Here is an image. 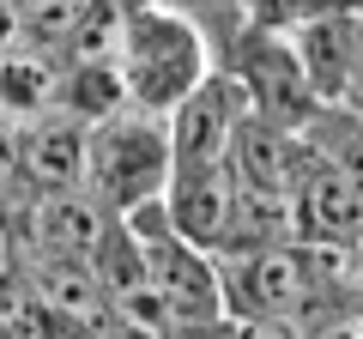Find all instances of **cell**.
<instances>
[{
	"label": "cell",
	"instance_id": "1",
	"mask_svg": "<svg viewBox=\"0 0 363 339\" xmlns=\"http://www.w3.org/2000/svg\"><path fill=\"white\" fill-rule=\"evenodd\" d=\"M116 67H121V85H128L133 109L169 116V109L218 67V49L206 43V30H200L194 18H182V13H169V6H152V0H145L140 13L121 18Z\"/></svg>",
	"mask_w": 363,
	"mask_h": 339
},
{
	"label": "cell",
	"instance_id": "2",
	"mask_svg": "<svg viewBox=\"0 0 363 339\" xmlns=\"http://www.w3.org/2000/svg\"><path fill=\"white\" fill-rule=\"evenodd\" d=\"M176 152H169V121L152 109H116L104 121H85V194L109 212H133L164 194Z\"/></svg>",
	"mask_w": 363,
	"mask_h": 339
},
{
	"label": "cell",
	"instance_id": "3",
	"mask_svg": "<svg viewBox=\"0 0 363 339\" xmlns=\"http://www.w3.org/2000/svg\"><path fill=\"white\" fill-rule=\"evenodd\" d=\"M218 67H230V73H236V85H242V97H248V116L272 121V128H285V133H303V128H309V116L321 109L285 30L242 25V30H236V43L218 55Z\"/></svg>",
	"mask_w": 363,
	"mask_h": 339
},
{
	"label": "cell",
	"instance_id": "4",
	"mask_svg": "<svg viewBox=\"0 0 363 339\" xmlns=\"http://www.w3.org/2000/svg\"><path fill=\"white\" fill-rule=\"evenodd\" d=\"M285 218L297 243L339 248V255L363 236V200L303 133H297V157H291V182H285Z\"/></svg>",
	"mask_w": 363,
	"mask_h": 339
},
{
	"label": "cell",
	"instance_id": "5",
	"mask_svg": "<svg viewBox=\"0 0 363 339\" xmlns=\"http://www.w3.org/2000/svg\"><path fill=\"white\" fill-rule=\"evenodd\" d=\"M242 116H248V97H242V85H236V73L230 67H212L194 91L164 116L176 164H218Z\"/></svg>",
	"mask_w": 363,
	"mask_h": 339
},
{
	"label": "cell",
	"instance_id": "6",
	"mask_svg": "<svg viewBox=\"0 0 363 339\" xmlns=\"http://www.w3.org/2000/svg\"><path fill=\"white\" fill-rule=\"evenodd\" d=\"M13 145L37 194H79L85 188V121L49 109V116L13 121Z\"/></svg>",
	"mask_w": 363,
	"mask_h": 339
},
{
	"label": "cell",
	"instance_id": "7",
	"mask_svg": "<svg viewBox=\"0 0 363 339\" xmlns=\"http://www.w3.org/2000/svg\"><path fill=\"white\" fill-rule=\"evenodd\" d=\"M157 200H164V218L176 224L188 243L212 248V255L224 248V230H230V200H236L224 157H218V164H176Z\"/></svg>",
	"mask_w": 363,
	"mask_h": 339
},
{
	"label": "cell",
	"instance_id": "8",
	"mask_svg": "<svg viewBox=\"0 0 363 339\" xmlns=\"http://www.w3.org/2000/svg\"><path fill=\"white\" fill-rule=\"evenodd\" d=\"M25 218H30V236H37L43 261H91L109 206H97V200L79 188V194H37V206H30Z\"/></svg>",
	"mask_w": 363,
	"mask_h": 339
},
{
	"label": "cell",
	"instance_id": "9",
	"mask_svg": "<svg viewBox=\"0 0 363 339\" xmlns=\"http://www.w3.org/2000/svg\"><path fill=\"white\" fill-rule=\"evenodd\" d=\"M0 109H6V121H30V116L61 109V55L18 37L0 55Z\"/></svg>",
	"mask_w": 363,
	"mask_h": 339
},
{
	"label": "cell",
	"instance_id": "10",
	"mask_svg": "<svg viewBox=\"0 0 363 339\" xmlns=\"http://www.w3.org/2000/svg\"><path fill=\"white\" fill-rule=\"evenodd\" d=\"M61 109L79 121H104L116 109H128V85H121L116 55H79L61 61Z\"/></svg>",
	"mask_w": 363,
	"mask_h": 339
},
{
	"label": "cell",
	"instance_id": "11",
	"mask_svg": "<svg viewBox=\"0 0 363 339\" xmlns=\"http://www.w3.org/2000/svg\"><path fill=\"white\" fill-rule=\"evenodd\" d=\"M6 6H13L18 37L37 43V49H55V55L73 43L79 18H85V0H6Z\"/></svg>",
	"mask_w": 363,
	"mask_h": 339
},
{
	"label": "cell",
	"instance_id": "12",
	"mask_svg": "<svg viewBox=\"0 0 363 339\" xmlns=\"http://www.w3.org/2000/svg\"><path fill=\"white\" fill-rule=\"evenodd\" d=\"M152 6H169V13H182V18H194L200 30H206V43L212 49H230L236 43V30L248 25V6L242 0H152Z\"/></svg>",
	"mask_w": 363,
	"mask_h": 339
},
{
	"label": "cell",
	"instance_id": "13",
	"mask_svg": "<svg viewBox=\"0 0 363 339\" xmlns=\"http://www.w3.org/2000/svg\"><path fill=\"white\" fill-rule=\"evenodd\" d=\"M30 206H37V188H30L25 164H18L13 128H0V218H25Z\"/></svg>",
	"mask_w": 363,
	"mask_h": 339
},
{
	"label": "cell",
	"instance_id": "14",
	"mask_svg": "<svg viewBox=\"0 0 363 339\" xmlns=\"http://www.w3.org/2000/svg\"><path fill=\"white\" fill-rule=\"evenodd\" d=\"M157 339H242L236 315H194V321H164Z\"/></svg>",
	"mask_w": 363,
	"mask_h": 339
},
{
	"label": "cell",
	"instance_id": "15",
	"mask_svg": "<svg viewBox=\"0 0 363 339\" xmlns=\"http://www.w3.org/2000/svg\"><path fill=\"white\" fill-rule=\"evenodd\" d=\"M242 339H303V327L285 315H255V321H242Z\"/></svg>",
	"mask_w": 363,
	"mask_h": 339
},
{
	"label": "cell",
	"instance_id": "16",
	"mask_svg": "<svg viewBox=\"0 0 363 339\" xmlns=\"http://www.w3.org/2000/svg\"><path fill=\"white\" fill-rule=\"evenodd\" d=\"M351 104H357V109H363V85H357V97H351Z\"/></svg>",
	"mask_w": 363,
	"mask_h": 339
},
{
	"label": "cell",
	"instance_id": "17",
	"mask_svg": "<svg viewBox=\"0 0 363 339\" xmlns=\"http://www.w3.org/2000/svg\"><path fill=\"white\" fill-rule=\"evenodd\" d=\"M0 128H13V121H6V109H0Z\"/></svg>",
	"mask_w": 363,
	"mask_h": 339
},
{
	"label": "cell",
	"instance_id": "18",
	"mask_svg": "<svg viewBox=\"0 0 363 339\" xmlns=\"http://www.w3.org/2000/svg\"><path fill=\"white\" fill-rule=\"evenodd\" d=\"M357 327H363V309H357Z\"/></svg>",
	"mask_w": 363,
	"mask_h": 339
}]
</instances>
